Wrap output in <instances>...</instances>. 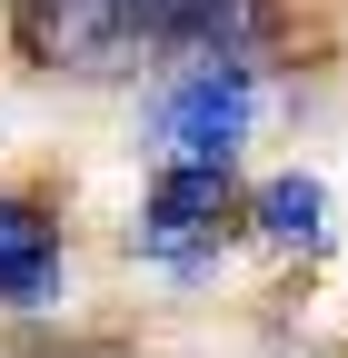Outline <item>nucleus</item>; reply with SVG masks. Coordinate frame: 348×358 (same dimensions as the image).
Masks as SVG:
<instances>
[{"instance_id":"f257e3e1","label":"nucleus","mask_w":348,"mask_h":358,"mask_svg":"<svg viewBox=\"0 0 348 358\" xmlns=\"http://www.w3.org/2000/svg\"><path fill=\"white\" fill-rule=\"evenodd\" d=\"M10 40L50 80H140L189 50H259L269 0H20Z\"/></svg>"},{"instance_id":"f03ea898","label":"nucleus","mask_w":348,"mask_h":358,"mask_svg":"<svg viewBox=\"0 0 348 358\" xmlns=\"http://www.w3.org/2000/svg\"><path fill=\"white\" fill-rule=\"evenodd\" d=\"M259 110H269V70L259 50H189L150 80L140 129H150V169H239Z\"/></svg>"},{"instance_id":"7ed1b4c3","label":"nucleus","mask_w":348,"mask_h":358,"mask_svg":"<svg viewBox=\"0 0 348 358\" xmlns=\"http://www.w3.org/2000/svg\"><path fill=\"white\" fill-rule=\"evenodd\" d=\"M229 249H239V169H150L140 219H129V259L199 289V279H219Z\"/></svg>"},{"instance_id":"20e7f679","label":"nucleus","mask_w":348,"mask_h":358,"mask_svg":"<svg viewBox=\"0 0 348 358\" xmlns=\"http://www.w3.org/2000/svg\"><path fill=\"white\" fill-rule=\"evenodd\" d=\"M70 279V229L50 199L0 189V308H50Z\"/></svg>"},{"instance_id":"39448f33","label":"nucleus","mask_w":348,"mask_h":358,"mask_svg":"<svg viewBox=\"0 0 348 358\" xmlns=\"http://www.w3.org/2000/svg\"><path fill=\"white\" fill-rule=\"evenodd\" d=\"M239 239L279 249V259H319L328 249V189L309 169H279V179H259V189H239Z\"/></svg>"}]
</instances>
